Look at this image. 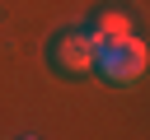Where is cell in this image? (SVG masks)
Listing matches in <instances>:
<instances>
[{"instance_id": "cell-1", "label": "cell", "mask_w": 150, "mask_h": 140, "mask_svg": "<svg viewBox=\"0 0 150 140\" xmlns=\"http://www.w3.org/2000/svg\"><path fill=\"white\" fill-rule=\"evenodd\" d=\"M145 65H150V47L141 42V37H117V42H103L98 47V56H94V70L108 79V84H131V79H141L145 75Z\"/></svg>"}, {"instance_id": "cell-2", "label": "cell", "mask_w": 150, "mask_h": 140, "mask_svg": "<svg viewBox=\"0 0 150 140\" xmlns=\"http://www.w3.org/2000/svg\"><path fill=\"white\" fill-rule=\"evenodd\" d=\"M94 56H98V47H94V37L80 33V28H70V33H61V37L52 42V65H56L61 75H84V70H94Z\"/></svg>"}, {"instance_id": "cell-3", "label": "cell", "mask_w": 150, "mask_h": 140, "mask_svg": "<svg viewBox=\"0 0 150 140\" xmlns=\"http://www.w3.org/2000/svg\"><path fill=\"white\" fill-rule=\"evenodd\" d=\"M131 33V23H127V14L122 9H108V14H98L94 23H89V37H94V47H103V42H117V37H127Z\"/></svg>"}]
</instances>
